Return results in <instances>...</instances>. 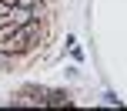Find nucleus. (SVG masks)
<instances>
[{
	"instance_id": "nucleus-1",
	"label": "nucleus",
	"mask_w": 127,
	"mask_h": 111,
	"mask_svg": "<svg viewBox=\"0 0 127 111\" xmlns=\"http://www.w3.org/2000/svg\"><path fill=\"white\" fill-rule=\"evenodd\" d=\"M44 37V27L37 20H27V24H17V27H3L0 30V51L7 54H27L37 47V40Z\"/></svg>"
},
{
	"instance_id": "nucleus-2",
	"label": "nucleus",
	"mask_w": 127,
	"mask_h": 111,
	"mask_svg": "<svg viewBox=\"0 0 127 111\" xmlns=\"http://www.w3.org/2000/svg\"><path fill=\"white\" fill-rule=\"evenodd\" d=\"M60 101H64V105H70V98H67V94H60V91H54L50 98H47V105H60Z\"/></svg>"
}]
</instances>
